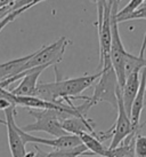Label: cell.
Masks as SVG:
<instances>
[{
    "instance_id": "6da1fadb",
    "label": "cell",
    "mask_w": 146,
    "mask_h": 157,
    "mask_svg": "<svg viewBox=\"0 0 146 157\" xmlns=\"http://www.w3.org/2000/svg\"><path fill=\"white\" fill-rule=\"evenodd\" d=\"M55 68V72L57 75L56 82L53 83H41L37 85L35 90V95L39 99H42L45 101L49 102H64L66 100H77V99H82V100H88L89 96H81L83 91L89 88L91 85L100 77V71L94 75H83L80 77L69 79H62L60 75Z\"/></svg>"
},
{
    "instance_id": "7a4b0ae2",
    "label": "cell",
    "mask_w": 146,
    "mask_h": 157,
    "mask_svg": "<svg viewBox=\"0 0 146 157\" xmlns=\"http://www.w3.org/2000/svg\"><path fill=\"white\" fill-rule=\"evenodd\" d=\"M29 113L35 118V122L29 125L20 126L22 131L26 133L46 132L55 138H60L68 134L62 127V122L64 119L73 117L72 113L68 110H29Z\"/></svg>"
},
{
    "instance_id": "3957f363",
    "label": "cell",
    "mask_w": 146,
    "mask_h": 157,
    "mask_svg": "<svg viewBox=\"0 0 146 157\" xmlns=\"http://www.w3.org/2000/svg\"><path fill=\"white\" fill-rule=\"evenodd\" d=\"M100 77L95 85L94 93L87 101L90 107L100 102H108L114 109H118V91L120 90V86L111 62L104 63L100 67Z\"/></svg>"
},
{
    "instance_id": "277c9868",
    "label": "cell",
    "mask_w": 146,
    "mask_h": 157,
    "mask_svg": "<svg viewBox=\"0 0 146 157\" xmlns=\"http://www.w3.org/2000/svg\"><path fill=\"white\" fill-rule=\"evenodd\" d=\"M97 5V26L99 38V68L106 62H111V13L113 0H95Z\"/></svg>"
},
{
    "instance_id": "5b68a950",
    "label": "cell",
    "mask_w": 146,
    "mask_h": 157,
    "mask_svg": "<svg viewBox=\"0 0 146 157\" xmlns=\"http://www.w3.org/2000/svg\"><path fill=\"white\" fill-rule=\"evenodd\" d=\"M118 116H116V121L114 125L108 130V132H100L97 133V136L100 141L111 138V144L108 146V149H114L116 148L119 144L123 141V140L130 135L133 132H138L141 130V127L145 123H143L141 126H133L130 117L125 109L123 105V101H122V95H121V88L118 91Z\"/></svg>"
},
{
    "instance_id": "8992f818",
    "label": "cell",
    "mask_w": 146,
    "mask_h": 157,
    "mask_svg": "<svg viewBox=\"0 0 146 157\" xmlns=\"http://www.w3.org/2000/svg\"><path fill=\"white\" fill-rule=\"evenodd\" d=\"M71 44L69 38L60 37L58 40L50 45L43 46L37 52L30 54V59L27 61V70L37 68V67H52L60 63L63 60L66 47Z\"/></svg>"
},
{
    "instance_id": "52a82bcc",
    "label": "cell",
    "mask_w": 146,
    "mask_h": 157,
    "mask_svg": "<svg viewBox=\"0 0 146 157\" xmlns=\"http://www.w3.org/2000/svg\"><path fill=\"white\" fill-rule=\"evenodd\" d=\"M6 121H0V124H4L7 128V136H8L9 150L12 157H26L27 151L25 149V142L22 139L20 133V126L15 122L16 116V107L10 105L4 110Z\"/></svg>"
},
{
    "instance_id": "ba28073f",
    "label": "cell",
    "mask_w": 146,
    "mask_h": 157,
    "mask_svg": "<svg viewBox=\"0 0 146 157\" xmlns=\"http://www.w3.org/2000/svg\"><path fill=\"white\" fill-rule=\"evenodd\" d=\"M20 133H21L22 139L25 142V144H46V146H49V147L54 148L55 150H58V149H72L82 144L79 136L73 134H66L63 135V136H60V138H54V139H43V138L35 136V135H31L30 133L22 131L21 127H20Z\"/></svg>"
},
{
    "instance_id": "9c48e42d",
    "label": "cell",
    "mask_w": 146,
    "mask_h": 157,
    "mask_svg": "<svg viewBox=\"0 0 146 157\" xmlns=\"http://www.w3.org/2000/svg\"><path fill=\"white\" fill-rule=\"evenodd\" d=\"M47 66L37 67L33 69H30L23 72V77L21 78V83L18 84L17 87L9 91L13 95L16 96H35L37 85H38L39 76L42 74L45 69H47Z\"/></svg>"
},
{
    "instance_id": "30bf717a",
    "label": "cell",
    "mask_w": 146,
    "mask_h": 157,
    "mask_svg": "<svg viewBox=\"0 0 146 157\" xmlns=\"http://www.w3.org/2000/svg\"><path fill=\"white\" fill-rule=\"evenodd\" d=\"M141 86V72H135V74L129 75L126 79L125 86L121 90V95L125 109L130 117V111H131V105L137 95L138 90Z\"/></svg>"
},
{
    "instance_id": "8fae6325",
    "label": "cell",
    "mask_w": 146,
    "mask_h": 157,
    "mask_svg": "<svg viewBox=\"0 0 146 157\" xmlns=\"http://www.w3.org/2000/svg\"><path fill=\"white\" fill-rule=\"evenodd\" d=\"M29 59H30V54L26 56L12 60V61L0 63V83L27 71Z\"/></svg>"
},
{
    "instance_id": "7c38bea8",
    "label": "cell",
    "mask_w": 146,
    "mask_h": 157,
    "mask_svg": "<svg viewBox=\"0 0 146 157\" xmlns=\"http://www.w3.org/2000/svg\"><path fill=\"white\" fill-rule=\"evenodd\" d=\"M62 127L68 134L78 135L82 132H87L90 134L97 135L94 128V122L89 118L70 117L62 122Z\"/></svg>"
},
{
    "instance_id": "4fadbf2b",
    "label": "cell",
    "mask_w": 146,
    "mask_h": 157,
    "mask_svg": "<svg viewBox=\"0 0 146 157\" xmlns=\"http://www.w3.org/2000/svg\"><path fill=\"white\" fill-rule=\"evenodd\" d=\"M145 85H146V72H142L141 77V86L138 90V93L131 105L130 111V121L133 126H141V115H142L143 108L145 107Z\"/></svg>"
},
{
    "instance_id": "5bb4252c",
    "label": "cell",
    "mask_w": 146,
    "mask_h": 157,
    "mask_svg": "<svg viewBox=\"0 0 146 157\" xmlns=\"http://www.w3.org/2000/svg\"><path fill=\"white\" fill-rule=\"evenodd\" d=\"M145 49H146V32L143 39V45L141 47L139 55H133L130 53H127L125 59V72L126 79L129 75L135 74V72H141L144 68H146V59H145Z\"/></svg>"
},
{
    "instance_id": "9a60e30c",
    "label": "cell",
    "mask_w": 146,
    "mask_h": 157,
    "mask_svg": "<svg viewBox=\"0 0 146 157\" xmlns=\"http://www.w3.org/2000/svg\"><path fill=\"white\" fill-rule=\"evenodd\" d=\"M80 141L85 146L89 153V156H100L106 157L108 151V147H105L102 141L98 139L97 135L90 134L87 132H82L80 134H78Z\"/></svg>"
},
{
    "instance_id": "2e32d148",
    "label": "cell",
    "mask_w": 146,
    "mask_h": 157,
    "mask_svg": "<svg viewBox=\"0 0 146 157\" xmlns=\"http://www.w3.org/2000/svg\"><path fill=\"white\" fill-rule=\"evenodd\" d=\"M138 132H133L128 135L116 148L108 149L106 157H137L133 150V141Z\"/></svg>"
},
{
    "instance_id": "e0dca14e",
    "label": "cell",
    "mask_w": 146,
    "mask_h": 157,
    "mask_svg": "<svg viewBox=\"0 0 146 157\" xmlns=\"http://www.w3.org/2000/svg\"><path fill=\"white\" fill-rule=\"evenodd\" d=\"M37 148V153H38L39 157H80V156H89V153L87 148L81 144L79 147L72 149H58V150H53L50 153H46L41 150L40 148Z\"/></svg>"
},
{
    "instance_id": "ac0fdd59",
    "label": "cell",
    "mask_w": 146,
    "mask_h": 157,
    "mask_svg": "<svg viewBox=\"0 0 146 157\" xmlns=\"http://www.w3.org/2000/svg\"><path fill=\"white\" fill-rule=\"evenodd\" d=\"M118 20V23L121 22H127V21H135V20H146V2L139 6L133 13L129 14L125 17L121 18H116Z\"/></svg>"
},
{
    "instance_id": "d6986e66",
    "label": "cell",
    "mask_w": 146,
    "mask_h": 157,
    "mask_svg": "<svg viewBox=\"0 0 146 157\" xmlns=\"http://www.w3.org/2000/svg\"><path fill=\"white\" fill-rule=\"evenodd\" d=\"M133 150L137 157H146V135L136 134L133 141Z\"/></svg>"
},
{
    "instance_id": "ffe728a7",
    "label": "cell",
    "mask_w": 146,
    "mask_h": 157,
    "mask_svg": "<svg viewBox=\"0 0 146 157\" xmlns=\"http://www.w3.org/2000/svg\"><path fill=\"white\" fill-rule=\"evenodd\" d=\"M144 2H145V0H130L128 4L121 9L120 12H118V14H116V18L125 17V16H127V15H129V14L133 13V12H135L139 6H142Z\"/></svg>"
},
{
    "instance_id": "44dd1931",
    "label": "cell",
    "mask_w": 146,
    "mask_h": 157,
    "mask_svg": "<svg viewBox=\"0 0 146 157\" xmlns=\"http://www.w3.org/2000/svg\"><path fill=\"white\" fill-rule=\"evenodd\" d=\"M31 7H33V6H26V7H23V8H21V9H16V10H13L12 13H9L6 17H4L1 21H0V32L2 31V29H4L5 26L7 25L8 23H10V22H13L14 20L16 17H18L21 14H23L25 10H27V9H30Z\"/></svg>"
},
{
    "instance_id": "7402d4cb",
    "label": "cell",
    "mask_w": 146,
    "mask_h": 157,
    "mask_svg": "<svg viewBox=\"0 0 146 157\" xmlns=\"http://www.w3.org/2000/svg\"><path fill=\"white\" fill-rule=\"evenodd\" d=\"M45 1V0H16L13 5H12V10H16V9H21L26 6H35V5Z\"/></svg>"
},
{
    "instance_id": "603a6c76",
    "label": "cell",
    "mask_w": 146,
    "mask_h": 157,
    "mask_svg": "<svg viewBox=\"0 0 146 157\" xmlns=\"http://www.w3.org/2000/svg\"><path fill=\"white\" fill-rule=\"evenodd\" d=\"M12 6H8V7H5V8L0 9V21L2 20L4 17H6L9 13H12Z\"/></svg>"
},
{
    "instance_id": "cb8c5ba5",
    "label": "cell",
    "mask_w": 146,
    "mask_h": 157,
    "mask_svg": "<svg viewBox=\"0 0 146 157\" xmlns=\"http://www.w3.org/2000/svg\"><path fill=\"white\" fill-rule=\"evenodd\" d=\"M16 0H0V9L5 8V7H8L15 2Z\"/></svg>"
},
{
    "instance_id": "d4e9b609",
    "label": "cell",
    "mask_w": 146,
    "mask_h": 157,
    "mask_svg": "<svg viewBox=\"0 0 146 157\" xmlns=\"http://www.w3.org/2000/svg\"><path fill=\"white\" fill-rule=\"evenodd\" d=\"M146 72V71H145ZM145 105H146V85H145Z\"/></svg>"
},
{
    "instance_id": "484cf974",
    "label": "cell",
    "mask_w": 146,
    "mask_h": 157,
    "mask_svg": "<svg viewBox=\"0 0 146 157\" xmlns=\"http://www.w3.org/2000/svg\"><path fill=\"white\" fill-rule=\"evenodd\" d=\"M35 157H39V155H38V153L35 151Z\"/></svg>"
}]
</instances>
